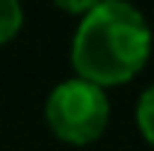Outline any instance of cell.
<instances>
[{
    "label": "cell",
    "instance_id": "7a4b0ae2",
    "mask_svg": "<svg viewBox=\"0 0 154 151\" xmlns=\"http://www.w3.org/2000/svg\"><path fill=\"white\" fill-rule=\"evenodd\" d=\"M42 113H45V128L51 131L54 139L83 148L107 133L113 107L107 89L74 74L48 92Z\"/></svg>",
    "mask_w": 154,
    "mask_h": 151
},
{
    "label": "cell",
    "instance_id": "3957f363",
    "mask_svg": "<svg viewBox=\"0 0 154 151\" xmlns=\"http://www.w3.org/2000/svg\"><path fill=\"white\" fill-rule=\"evenodd\" d=\"M134 122H136V131L139 136L154 148V83L139 95L136 101V110H134Z\"/></svg>",
    "mask_w": 154,
    "mask_h": 151
},
{
    "label": "cell",
    "instance_id": "277c9868",
    "mask_svg": "<svg viewBox=\"0 0 154 151\" xmlns=\"http://www.w3.org/2000/svg\"><path fill=\"white\" fill-rule=\"evenodd\" d=\"M24 27V9L21 0H0V48L9 45Z\"/></svg>",
    "mask_w": 154,
    "mask_h": 151
},
{
    "label": "cell",
    "instance_id": "6da1fadb",
    "mask_svg": "<svg viewBox=\"0 0 154 151\" xmlns=\"http://www.w3.org/2000/svg\"><path fill=\"white\" fill-rule=\"evenodd\" d=\"M154 33L131 0H101L77 18L71 39V68L101 89L125 86L148 65Z\"/></svg>",
    "mask_w": 154,
    "mask_h": 151
},
{
    "label": "cell",
    "instance_id": "5b68a950",
    "mask_svg": "<svg viewBox=\"0 0 154 151\" xmlns=\"http://www.w3.org/2000/svg\"><path fill=\"white\" fill-rule=\"evenodd\" d=\"M101 0H54V6L62 9L65 15H71V18H80V15H86L92 6H98Z\"/></svg>",
    "mask_w": 154,
    "mask_h": 151
}]
</instances>
